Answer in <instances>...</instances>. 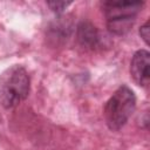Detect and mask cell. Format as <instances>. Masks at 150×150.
I'll use <instances>...</instances> for the list:
<instances>
[{
	"label": "cell",
	"mask_w": 150,
	"mask_h": 150,
	"mask_svg": "<svg viewBox=\"0 0 150 150\" xmlns=\"http://www.w3.org/2000/svg\"><path fill=\"white\" fill-rule=\"evenodd\" d=\"M29 75L18 64L7 68L0 74V104L11 109L21 103L29 93Z\"/></svg>",
	"instance_id": "obj_1"
},
{
	"label": "cell",
	"mask_w": 150,
	"mask_h": 150,
	"mask_svg": "<svg viewBox=\"0 0 150 150\" xmlns=\"http://www.w3.org/2000/svg\"><path fill=\"white\" fill-rule=\"evenodd\" d=\"M136 107V97L134 91L121 86L105 103L103 115L108 128L112 131L120 130L125 125Z\"/></svg>",
	"instance_id": "obj_2"
},
{
	"label": "cell",
	"mask_w": 150,
	"mask_h": 150,
	"mask_svg": "<svg viewBox=\"0 0 150 150\" xmlns=\"http://www.w3.org/2000/svg\"><path fill=\"white\" fill-rule=\"evenodd\" d=\"M143 2L139 1H104L102 8L107 18L108 29L116 35L130 30Z\"/></svg>",
	"instance_id": "obj_3"
},
{
	"label": "cell",
	"mask_w": 150,
	"mask_h": 150,
	"mask_svg": "<svg viewBox=\"0 0 150 150\" xmlns=\"http://www.w3.org/2000/svg\"><path fill=\"white\" fill-rule=\"evenodd\" d=\"M149 56L150 55L146 50L141 49L134 54L131 63H130V74L134 81L142 87H148L149 81H150Z\"/></svg>",
	"instance_id": "obj_4"
},
{
	"label": "cell",
	"mask_w": 150,
	"mask_h": 150,
	"mask_svg": "<svg viewBox=\"0 0 150 150\" xmlns=\"http://www.w3.org/2000/svg\"><path fill=\"white\" fill-rule=\"evenodd\" d=\"M76 36L80 45L86 48H95L100 42V34L97 28L88 21H82L77 26Z\"/></svg>",
	"instance_id": "obj_5"
},
{
	"label": "cell",
	"mask_w": 150,
	"mask_h": 150,
	"mask_svg": "<svg viewBox=\"0 0 150 150\" xmlns=\"http://www.w3.org/2000/svg\"><path fill=\"white\" fill-rule=\"evenodd\" d=\"M139 35L144 40V42L148 45L149 43V36H150V28H149V22L148 21L139 28Z\"/></svg>",
	"instance_id": "obj_6"
},
{
	"label": "cell",
	"mask_w": 150,
	"mask_h": 150,
	"mask_svg": "<svg viewBox=\"0 0 150 150\" xmlns=\"http://www.w3.org/2000/svg\"><path fill=\"white\" fill-rule=\"evenodd\" d=\"M48 6L52 8L53 12L61 13L63 9H66L67 6H69V2H48Z\"/></svg>",
	"instance_id": "obj_7"
}]
</instances>
